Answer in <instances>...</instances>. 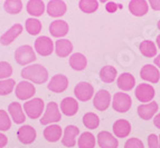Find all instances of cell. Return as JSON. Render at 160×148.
Masks as SVG:
<instances>
[{"mask_svg":"<svg viewBox=\"0 0 160 148\" xmlns=\"http://www.w3.org/2000/svg\"><path fill=\"white\" fill-rule=\"evenodd\" d=\"M149 5L153 10H160V0H149Z\"/></svg>","mask_w":160,"mask_h":148,"instance_id":"b9f144b4","label":"cell"},{"mask_svg":"<svg viewBox=\"0 0 160 148\" xmlns=\"http://www.w3.org/2000/svg\"><path fill=\"white\" fill-rule=\"evenodd\" d=\"M159 106H158L157 101H150V103L143 104L138 107V115L139 117L143 120H149V119L153 118L156 114H157Z\"/></svg>","mask_w":160,"mask_h":148,"instance_id":"5bb4252c","label":"cell"},{"mask_svg":"<svg viewBox=\"0 0 160 148\" xmlns=\"http://www.w3.org/2000/svg\"><path fill=\"white\" fill-rule=\"evenodd\" d=\"M69 31V26L65 20H54L49 25V32L53 37H65Z\"/></svg>","mask_w":160,"mask_h":148,"instance_id":"ffe728a7","label":"cell"},{"mask_svg":"<svg viewBox=\"0 0 160 148\" xmlns=\"http://www.w3.org/2000/svg\"><path fill=\"white\" fill-rule=\"evenodd\" d=\"M42 28H43L42 22L36 18H28L25 22V29L32 36H37L42 31Z\"/></svg>","mask_w":160,"mask_h":148,"instance_id":"1f68e13d","label":"cell"},{"mask_svg":"<svg viewBox=\"0 0 160 148\" xmlns=\"http://www.w3.org/2000/svg\"><path fill=\"white\" fill-rule=\"evenodd\" d=\"M74 95L80 101H88L94 95V88L90 82L81 81L74 88Z\"/></svg>","mask_w":160,"mask_h":148,"instance_id":"ba28073f","label":"cell"},{"mask_svg":"<svg viewBox=\"0 0 160 148\" xmlns=\"http://www.w3.org/2000/svg\"><path fill=\"white\" fill-rule=\"evenodd\" d=\"M159 140H160V135H159Z\"/></svg>","mask_w":160,"mask_h":148,"instance_id":"681fc988","label":"cell"},{"mask_svg":"<svg viewBox=\"0 0 160 148\" xmlns=\"http://www.w3.org/2000/svg\"><path fill=\"white\" fill-rule=\"evenodd\" d=\"M67 87H68V79H67V77L65 75L62 74L54 75L47 85L48 89L56 94L64 93L65 90L67 89Z\"/></svg>","mask_w":160,"mask_h":148,"instance_id":"9c48e42d","label":"cell"},{"mask_svg":"<svg viewBox=\"0 0 160 148\" xmlns=\"http://www.w3.org/2000/svg\"><path fill=\"white\" fill-rule=\"evenodd\" d=\"M22 29H24L22 25L15 24L0 37V44L3 46H9L10 44H12L15 39L22 32Z\"/></svg>","mask_w":160,"mask_h":148,"instance_id":"9a60e30c","label":"cell"},{"mask_svg":"<svg viewBox=\"0 0 160 148\" xmlns=\"http://www.w3.org/2000/svg\"><path fill=\"white\" fill-rule=\"evenodd\" d=\"M69 66L76 72H82L88 66V59L83 53H75L69 57Z\"/></svg>","mask_w":160,"mask_h":148,"instance_id":"83f0119b","label":"cell"},{"mask_svg":"<svg viewBox=\"0 0 160 148\" xmlns=\"http://www.w3.org/2000/svg\"><path fill=\"white\" fill-rule=\"evenodd\" d=\"M62 119V114L59 111V107L55 101H51L46 106L45 114L40 118V124L42 125H52L56 124Z\"/></svg>","mask_w":160,"mask_h":148,"instance_id":"3957f363","label":"cell"},{"mask_svg":"<svg viewBox=\"0 0 160 148\" xmlns=\"http://www.w3.org/2000/svg\"><path fill=\"white\" fill-rule=\"evenodd\" d=\"M83 125L88 129H96L100 125L99 116L94 113H86L83 116Z\"/></svg>","mask_w":160,"mask_h":148,"instance_id":"e575fe53","label":"cell"},{"mask_svg":"<svg viewBox=\"0 0 160 148\" xmlns=\"http://www.w3.org/2000/svg\"><path fill=\"white\" fill-rule=\"evenodd\" d=\"M22 77L25 80L32 81V84L42 85L48 80V72L39 63H32L29 66L24 67L22 70Z\"/></svg>","mask_w":160,"mask_h":148,"instance_id":"6da1fadb","label":"cell"},{"mask_svg":"<svg viewBox=\"0 0 160 148\" xmlns=\"http://www.w3.org/2000/svg\"><path fill=\"white\" fill-rule=\"evenodd\" d=\"M80 134L78 127L74 125H68L64 130V135L62 137V144L66 147L71 148L76 145V137Z\"/></svg>","mask_w":160,"mask_h":148,"instance_id":"2e32d148","label":"cell"},{"mask_svg":"<svg viewBox=\"0 0 160 148\" xmlns=\"http://www.w3.org/2000/svg\"><path fill=\"white\" fill-rule=\"evenodd\" d=\"M59 108H61L62 113L66 115V116H74V115H76V113L78 110V103L75 98L66 97L61 101Z\"/></svg>","mask_w":160,"mask_h":148,"instance_id":"7402d4cb","label":"cell"},{"mask_svg":"<svg viewBox=\"0 0 160 148\" xmlns=\"http://www.w3.org/2000/svg\"><path fill=\"white\" fill-rule=\"evenodd\" d=\"M124 148H144V146L139 138H129L124 144Z\"/></svg>","mask_w":160,"mask_h":148,"instance_id":"f35d334b","label":"cell"},{"mask_svg":"<svg viewBox=\"0 0 160 148\" xmlns=\"http://www.w3.org/2000/svg\"><path fill=\"white\" fill-rule=\"evenodd\" d=\"M96 137L98 144L101 148H118L119 146L117 137H114L110 132H100Z\"/></svg>","mask_w":160,"mask_h":148,"instance_id":"ac0fdd59","label":"cell"},{"mask_svg":"<svg viewBox=\"0 0 160 148\" xmlns=\"http://www.w3.org/2000/svg\"><path fill=\"white\" fill-rule=\"evenodd\" d=\"M11 127V117L6 110H0V132H7Z\"/></svg>","mask_w":160,"mask_h":148,"instance_id":"8d00e7d4","label":"cell"},{"mask_svg":"<svg viewBox=\"0 0 160 148\" xmlns=\"http://www.w3.org/2000/svg\"><path fill=\"white\" fill-rule=\"evenodd\" d=\"M45 104L42 98H32L24 104V110L30 119H37L42 116Z\"/></svg>","mask_w":160,"mask_h":148,"instance_id":"277c9868","label":"cell"},{"mask_svg":"<svg viewBox=\"0 0 160 148\" xmlns=\"http://www.w3.org/2000/svg\"><path fill=\"white\" fill-rule=\"evenodd\" d=\"M78 148H94L95 147V136L90 132L81 134L78 139Z\"/></svg>","mask_w":160,"mask_h":148,"instance_id":"4dcf8cb0","label":"cell"},{"mask_svg":"<svg viewBox=\"0 0 160 148\" xmlns=\"http://www.w3.org/2000/svg\"><path fill=\"white\" fill-rule=\"evenodd\" d=\"M8 114L10 115L15 124H24L26 120V113L22 110V106L17 101H13L8 106Z\"/></svg>","mask_w":160,"mask_h":148,"instance_id":"d6986e66","label":"cell"},{"mask_svg":"<svg viewBox=\"0 0 160 148\" xmlns=\"http://www.w3.org/2000/svg\"><path fill=\"white\" fill-rule=\"evenodd\" d=\"M27 12L32 17H40L45 12V3L43 0H29L26 6Z\"/></svg>","mask_w":160,"mask_h":148,"instance_id":"4316f807","label":"cell"},{"mask_svg":"<svg viewBox=\"0 0 160 148\" xmlns=\"http://www.w3.org/2000/svg\"><path fill=\"white\" fill-rule=\"evenodd\" d=\"M15 84H16L15 80L11 78L0 79V96H7L10 93H12Z\"/></svg>","mask_w":160,"mask_h":148,"instance_id":"d590c367","label":"cell"},{"mask_svg":"<svg viewBox=\"0 0 160 148\" xmlns=\"http://www.w3.org/2000/svg\"><path fill=\"white\" fill-rule=\"evenodd\" d=\"M153 124H155V126L157 127L158 129H160V113L155 116V118H153Z\"/></svg>","mask_w":160,"mask_h":148,"instance_id":"ee69618b","label":"cell"},{"mask_svg":"<svg viewBox=\"0 0 160 148\" xmlns=\"http://www.w3.org/2000/svg\"><path fill=\"white\" fill-rule=\"evenodd\" d=\"M35 50L36 53H39L40 56L46 57L53 53L55 46H54L53 40L47 36H40L35 40Z\"/></svg>","mask_w":160,"mask_h":148,"instance_id":"52a82bcc","label":"cell"},{"mask_svg":"<svg viewBox=\"0 0 160 148\" xmlns=\"http://www.w3.org/2000/svg\"><path fill=\"white\" fill-rule=\"evenodd\" d=\"M148 146L149 148H160L159 136L155 135V134H150L148 137Z\"/></svg>","mask_w":160,"mask_h":148,"instance_id":"ab89813d","label":"cell"},{"mask_svg":"<svg viewBox=\"0 0 160 148\" xmlns=\"http://www.w3.org/2000/svg\"><path fill=\"white\" fill-rule=\"evenodd\" d=\"M110 104H111V95L108 90L101 89L95 94L93 97V105L95 109L100 111H104L109 108Z\"/></svg>","mask_w":160,"mask_h":148,"instance_id":"7c38bea8","label":"cell"},{"mask_svg":"<svg viewBox=\"0 0 160 148\" xmlns=\"http://www.w3.org/2000/svg\"><path fill=\"white\" fill-rule=\"evenodd\" d=\"M62 134H63L62 127L56 124L48 125L44 129V137L49 143H56V141H58L62 138Z\"/></svg>","mask_w":160,"mask_h":148,"instance_id":"d4e9b609","label":"cell"},{"mask_svg":"<svg viewBox=\"0 0 160 148\" xmlns=\"http://www.w3.org/2000/svg\"><path fill=\"white\" fill-rule=\"evenodd\" d=\"M155 65L158 67V68H160V55L156 56V58H155Z\"/></svg>","mask_w":160,"mask_h":148,"instance_id":"f6af8a7d","label":"cell"},{"mask_svg":"<svg viewBox=\"0 0 160 148\" xmlns=\"http://www.w3.org/2000/svg\"><path fill=\"white\" fill-rule=\"evenodd\" d=\"M118 8H122V6H118L115 2H113V1H110L109 3H107V6H105V9H107L108 12H115L117 11Z\"/></svg>","mask_w":160,"mask_h":148,"instance_id":"60d3db41","label":"cell"},{"mask_svg":"<svg viewBox=\"0 0 160 148\" xmlns=\"http://www.w3.org/2000/svg\"><path fill=\"white\" fill-rule=\"evenodd\" d=\"M99 1L102 3H105V2H108V1H110V0H99Z\"/></svg>","mask_w":160,"mask_h":148,"instance_id":"7dc6e473","label":"cell"},{"mask_svg":"<svg viewBox=\"0 0 160 148\" xmlns=\"http://www.w3.org/2000/svg\"><path fill=\"white\" fill-rule=\"evenodd\" d=\"M78 8L81 11L85 13H93L99 9V1L98 0H80Z\"/></svg>","mask_w":160,"mask_h":148,"instance_id":"836d02e7","label":"cell"},{"mask_svg":"<svg viewBox=\"0 0 160 148\" xmlns=\"http://www.w3.org/2000/svg\"><path fill=\"white\" fill-rule=\"evenodd\" d=\"M140 77L146 81L152 82V84H157L160 80V72L158 70L157 66H152V65H144L140 70Z\"/></svg>","mask_w":160,"mask_h":148,"instance_id":"e0dca14e","label":"cell"},{"mask_svg":"<svg viewBox=\"0 0 160 148\" xmlns=\"http://www.w3.org/2000/svg\"><path fill=\"white\" fill-rule=\"evenodd\" d=\"M136 97L141 103H150L155 98V88L149 84H140L136 88Z\"/></svg>","mask_w":160,"mask_h":148,"instance_id":"30bf717a","label":"cell"},{"mask_svg":"<svg viewBox=\"0 0 160 148\" xmlns=\"http://www.w3.org/2000/svg\"><path fill=\"white\" fill-rule=\"evenodd\" d=\"M47 13L53 18H58V17L64 16L66 13L67 6L63 0H51L47 3L46 7Z\"/></svg>","mask_w":160,"mask_h":148,"instance_id":"4fadbf2b","label":"cell"},{"mask_svg":"<svg viewBox=\"0 0 160 148\" xmlns=\"http://www.w3.org/2000/svg\"><path fill=\"white\" fill-rule=\"evenodd\" d=\"M139 49H140V53L147 58H152L157 56V47L155 42L151 40H143L139 46Z\"/></svg>","mask_w":160,"mask_h":148,"instance_id":"f1b7e54d","label":"cell"},{"mask_svg":"<svg viewBox=\"0 0 160 148\" xmlns=\"http://www.w3.org/2000/svg\"><path fill=\"white\" fill-rule=\"evenodd\" d=\"M118 72L113 66H104L100 72V78L105 84H111L117 79Z\"/></svg>","mask_w":160,"mask_h":148,"instance_id":"f546056e","label":"cell"},{"mask_svg":"<svg viewBox=\"0 0 160 148\" xmlns=\"http://www.w3.org/2000/svg\"><path fill=\"white\" fill-rule=\"evenodd\" d=\"M156 42H157L158 48L160 49V35H158V36H157V39H156Z\"/></svg>","mask_w":160,"mask_h":148,"instance_id":"bcb514c9","label":"cell"},{"mask_svg":"<svg viewBox=\"0 0 160 148\" xmlns=\"http://www.w3.org/2000/svg\"><path fill=\"white\" fill-rule=\"evenodd\" d=\"M117 85L123 91H130L136 86V78L130 72H123L118 77Z\"/></svg>","mask_w":160,"mask_h":148,"instance_id":"cb8c5ba5","label":"cell"},{"mask_svg":"<svg viewBox=\"0 0 160 148\" xmlns=\"http://www.w3.org/2000/svg\"><path fill=\"white\" fill-rule=\"evenodd\" d=\"M3 9L9 15H17L22 10V2L20 0H6Z\"/></svg>","mask_w":160,"mask_h":148,"instance_id":"d6a6232c","label":"cell"},{"mask_svg":"<svg viewBox=\"0 0 160 148\" xmlns=\"http://www.w3.org/2000/svg\"><path fill=\"white\" fill-rule=\"evenodd\" d=\"M12 75V67L7 61H0V79H7Z\"/></svg>","mask_w":160,"mask_h":148,"instance_id":"74e56055","label":"cell"},{"mask_svg":"<svg viewBox=\"0 0 160 148\" xmlns=\"http://www.w3.org/2000/svg\"><path fill=\"white\" fill-rule=\"evenodd\" d=\"M132 106V99L126 93H115L113 95L112 107L118 113H127Z\"/></svg>","mask_w":160,"mask_h":148,"instance_id":"8992f818","label":"cell"},{"mask_svg":"<svg viewBox=\"0 0 160 148\" xmlns=\"http://www.w3.org/2000/svg\"><path fill=\"white\" fill-rule=\"evenodd\" d=\"M73 51V45L68 39H57L55 42V53L61 58H65Z\"/></svg>","mask_w":160,"mask_h":148,"instance_id":"484cf974","label":"cell"},{"mask_svg":"<svg viewBox=\"0 0 160 148\" xmlns=\"http://www.w3.org/2000/svg\"><path fill=\"white\" fill-rule=\"evenodd\" d=\"M131 132V124L127 119H118L113 124V134L115 137L126 138Z\"/></svg>","mask_w":160,"mask_h":148,"instance_id":"44dd1931","label":"cell"},{"mask_svg":"<svg viewBox=\"0 0 160 148\" xmlns=\"http://www.w3.org/2000/svg\"><path fill=\"white\" fill-rule=\"evenodd\" d=\"M7 144H8V138L2 132H0V148H3Z\"/></svg>","mask_w":160,"mask_h":148,"instance_id":"7bdbcfd3","label":"cell"},{"mask_svg":"<svg viewBox=\"0 0 160 148\" xmlns=\"http://www.w3.org/2000/svg\"><path fill=\"white\" fill-rule=\"evenodd\" d=\"M157 26H158V29H159V30H160V20H159V21H158V25H157Z\"/></svg>","mask_w":160,"mask_h":148,"instance_id":"c3c4849f","label":"cell"},{"mask_svg":"<svg viewBox=\"0 0 160 148\" xmlns=\"http://www.w3.org/2000/svg\"><path fill=\"white\" fill-rule=\"evenodd\" d=\"M36 94V88L34 84L28 80H22L18 82L15 88V95L19 100H29Z\"/></svg>","mask_w":160,"mask_h":148,"instance_id":"5b68a950","label":"cell"},{"mask_svg":"<svg viewBox=\"0 0 160 148\" xmlns=\"http://www.w3.org/2000/svg\"><path fill=\"white\" fill-rule=\"evenodd\" d=\"M129 10L136 17H142L149 10V5L146 0H131L129 2Z\"/></svg>","mask_w":160,"mask_h":148,"instance_id":"603a6c76","label":"cell"},{"mask_svg":"<svg viewBox=\"0 0 160 148\" xmlns=\"http://www.w3.org/2000/svg\"><path fill=\"white\" fill-rule=\"evenodd\" d=\"M36 137H37V132L34 127L29 126V125H24L17 132V138L24 145H29V144L34 143Z\"/></svg>","mask_w":160,"mask_h":148,"instance_id":"8fae6325","label":"cell"},{"mask_svg":"<svg viewBox=\"0 0 160 148\" xmlns=\"http://www.w3.org/2000/svg\"><path fill=\"white\" fill-rule=\"evenodd\" d=\"M36 59H37L36 53L29 45L20 46L15 51V60L20 66H27V65L34 62Z\"/></svg>","mask_w":160,"mask_h":148,"instance_id":"7a4b0ae2","label":"cell"}]
</instances>
